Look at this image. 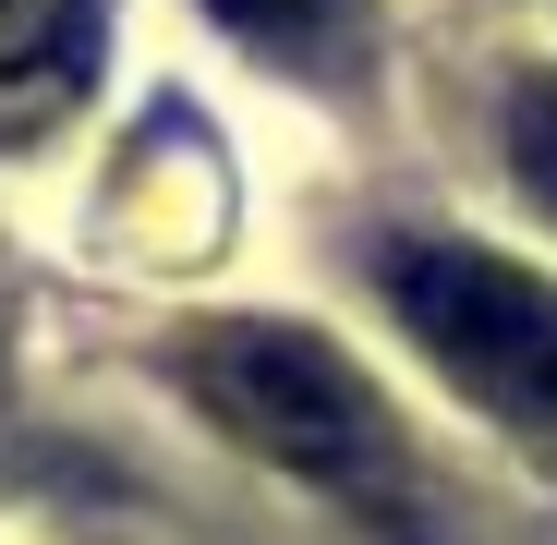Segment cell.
Segmentation results:
<instances>
[{
  "label": "cell",
  "mask_w": 557,
  "mask_h": 545,
  "mask_svg": "<svg viewBox=\"0 0 557 545\" xmlns=\"http://www.w3.org/2000/svg\"><path fill=\"white\" fill-rule=\"evenodd\" d=\"M182 388H195L255 461L304 473V485L388 497V473H400L376 388H363L315 327H292V315H231V327H207L195 351H182Z\"/></svg>",
  "instance_id": "cell-1"
},
{
  "label": "cell",
  "mask_w": 557,
  "mask_h": 545,
  "mask_svg": "<svg viewBox=\"0 0 557 545\" xmlns=\"http://www.w3.org/2000/svg\"><path fill=\"white\" fill-rule=\"evenodd\" d=\"M388 315L424 339V363H448L497 424L557 436V280L509 267L485 243H388Z\"/></svg>",
  "instance_id": "cell-2"
},
{
  "label": "cell",
  "mask_w": 557,
  "mask_h": 545,
  "mask_svg": "<svg viewBox=\"0 0 557 545\" xmlns=\"http://www.w3.org/2000/svg\"><path fill=\"white\" fill-rule=\"evenodd\" d=\"M98 85V0H0V134H49Z\"/></svg>",
  "instance_id": "cell-3"
},
{
  "label": "cell",
  "mask_w": 557,
  "mask_h": 545,
  "mask_svg": "<svg viewBox=\"0 0 557 545\" xmlns=\"http://www.w3.org/2000/svg\"><path fill=\"white\" fill-rule=\"evenodd\" d=\"M509 182L557 219V85H545V73L509 85Z\"/></svg>",
  "instance_id": "cell-4"
},
{
  "label": "cell",
  "mask_w": 557,
  "mask_h": 545,
  "mask_svg": "<svg viewBox=\"0 0 557 545\" xmlns=\"http://www.w3.org/2000/svg\"><path fill=\"white\" fill-rule=\"evenodd\" d=\"M207 13L267 61H315V37H327V0H207Z\"/></svg>",
  "instance_id": "cell-5"
}]
</instances>
